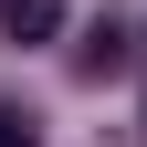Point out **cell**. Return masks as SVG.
<instances>
[{
  "mask_svg": "<svg viewBox=\"0 0 147 147\" xmlns=\"http://www.w3.org/2000/svg\"><path fill=\"white\" fill-rule=\"evenodd\" d=\"M126 53H137V42H126L116 21H95L84 42H74V74H84V84H116V74H126Z\"/></svg>",
  "mask_w": 147,
  "mask_h": 147,
  "instance_id": "obj_1",
  "label": "cell"
},
{
  "mask_svg": "<svg viewBox=\"0 0 147 147\" xmlns=\"http://www.w3.org/2000/svg\"><path fill=\"white\" fill-rule=\"evenodd\" d=\"M0 32L11 42H53L63 32V0H0Z\"/></svg>",
  "mask_w": 147,
  "mask_h": 147,
  "instance_id": "obj_2",
  "label": "cell"
},
{
  "mask_svg": "<svg viewBox=\"0 0 147 147\" xmlns=\"http://www.w3.org/2000/svg\"><path fill=\"white\" fill-rule=\"evenodd\" d=\"M0 147H42V137H32V116H11V105H0Z\"/></svg>",
  "mask_w": 147,
  "mask_h": 147,
  "instance_id": "obj_3",
  "label": "cell"
}]
</instances>
